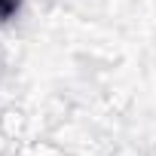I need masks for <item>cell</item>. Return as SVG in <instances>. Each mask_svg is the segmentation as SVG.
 Here are the masks:
<instances>
[{
    "mask_svg": "<svg viewBox=\"0 0 156 156\" xmlns=\"http://www.w3.org/2000/svg\"><path fill=\"white\" fill-rule=\"evenodd\" d=\"M19 6V0H0V19H9Z\"/></svg>",
    "mask_w": 156,
    "mask_h": 156,
    "instance_id": "obj_1",
    "label": "cell"
}]
</instances>
